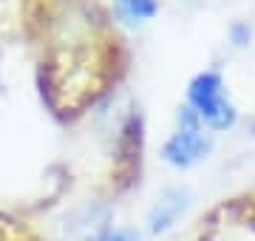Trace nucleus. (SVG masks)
<instances>
[{
    "mask_svg": "<svg viewBox=\"0 0 255 241\" xmlns=\"http://www.w3.org/2000/svg\"><path fill=\"white\" fill-rule=\"evenodd\" d=\"M187 102L199 114V120L207 122L213 130H227L238 120L236 105L224 97V83L216 71H201L193 77L187 85Z\"/></svg>",
    "mask_w": 255,
    "mask_h": 241,
    "instance_id": "nucleus-1",
    "label": "nucleus"
},
{
    "mask_svg": "<svg viewBox=\"0 0 255 241\" xmlns=\"http://www.w3.org/2000/svg\"><path fill=\"white\" fill-rule=\"evenodd\" d=\"M210 150H213V139L204 133V128L176 130L162 145V159L173 167H193L196 162L207 156Z\"/></svg>",
    "mask_w": 255,
    "mask_h": 241,
    "instance_id": "nucleus-2",
    "label": "nucleus"
},
{
    "mask_svg": "<svg viewBox=\"0 0 255 241\" xmlns=\"http://www.w3.org/2000/svg\"><path fill=\"white\" fill-rule=\"evenodd\" d=\"M187 207H190V193L182 190V187H170V190H164L156 204L150 207V213H147V230L153 233V236H162L173 227L184 213H187Z\"/></svg>",
    "mask_w": 255,
    "mask_h": 241,
    "instance_id": "nucleus-3",
    "label": "nucleus"
},
{
    "mask_svg": "<svg viewBox=\"0 0 255 241\" xmlns=\"http://www.w3.org/2000/svg\"><path fill=\"white\" fill-rule=\"evenodd\" d=\"M207 241H255V216L241 213L238 207H224L210 227Z\"/></svg>",
    "mask_w": 255,
    "mask_h": 241,
    "instance_id": "nucleus-4",
    "label": "nucleus"
},
{
    "mask_svg": "<svg viewBox=\"0 0 255 241\" xmlns=\"http://www.w3.org/2000/svg\"><path fill=\"white\" fill-rule=\"evenodd\" d=\"M117 11L128 23H145L159 11V6L156 0H117Z\"/></svg>",
    "mask_w": 255,
    "mask_h": 241,
    "instance_id": "nucleus-5",
    "label": "nucleus"
},
{
    "mask_svg": "<svg viewBox=\"0 0 255 241\" xmlns=\"http://www.w3.org/2000/svg\"><path fill=\"white\" fill-rule=\"evenodd\" d=\"M94 241H142V239L130 227H108V230L102 233V236H97Z\"/></svg>",
    "mask_w": 255,
    "mask_h": 241,
    "instance_id": "nucleus-6",
    "label": "nucleus"
},
{
    "mask_svg": "<svg viewBox=\"0 0 255 241\" xmlns=\"http://www.w3.org/2000/svg\"><path fill=\"white\" fill-rule=\"evenodd\" d=\"M233 37H236V46H247L250 43V31L244 26H236L233 28Z\"/></svg>",
    "mask_w": 255,
    "mask_h": 241,
    "instance_id": "nucleus-7",
    "label": "nucleus"
}]
</instances>
